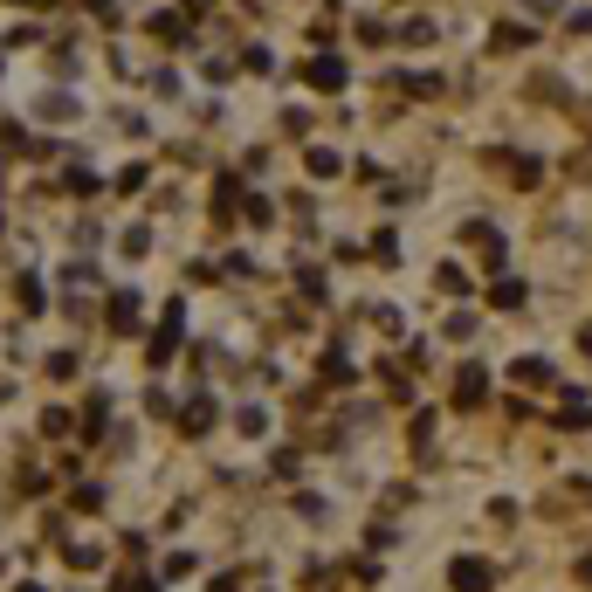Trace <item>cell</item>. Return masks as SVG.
<instances>
[{
	"instance_id": "1",
	"label": "cell",
	"mask_w": 592,
	"mask_h": 592,
	"mask_svg": "<svg viewBox=\"0 0 592 592\" xmlns=\"http://www.w3.org/2000/svg\"><path fill=\"white\" fill-rule=\"evenodd\" d=\"M455 586H462V592H483V586H490V572H483V565H455Z\"/></svg>"
}]
</instances>
